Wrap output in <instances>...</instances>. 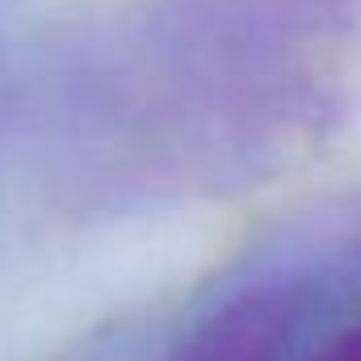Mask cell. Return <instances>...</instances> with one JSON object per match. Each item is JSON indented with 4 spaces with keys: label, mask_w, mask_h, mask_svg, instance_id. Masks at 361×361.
Returning a JSON list of instances; mask_svg holds the SVG:
<instances>
[{
    "label": "cell",
    "mask_w": 361,
    "mask_h": 361,
    "mask_svg": "<svg viewBox=\"0 0 361 361\" xmlns=\"http://www.w3.org/2000/svg\"><path fill=\"white\" fill-rule=\"evenodd\" d=\"M315 361H361V324H357V328H349V332L328 349V353H319Z\"/></svg>",
    "instance_id": "cell-1"
}]
</instances>
